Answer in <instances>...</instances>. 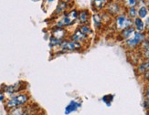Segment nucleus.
I'll return each mask as SVG.
<instances>
[{
  "label": "nucleus",
  "instance_id": "obj_20",
  "mask_svg": "<svg viewBox=\"0 0 149 115\" xmlns=\"http://www.w3.org/2000/svg\"><path fill=\"white\" fill-rule=\"evenodd\" d=\"M106 2L107 0H93V5L97 9H101Z\"/></svg>",
  "mask_w": 149,
  "mask_h": 115
},
{
  "label": "nucleus",
  "instance_id": "obj_25",
  "mask_svg": "<svg viewBox=\"0 0 149 115\" xmlns=\"http://www.w3.org/2000/svg\"><path fill=\"white\" fill-rule=\"evenodd\" d=\"M146 28L149 30V17L146 19Z\"/></svg>",
  "mask_w": 149,
  "mask_h": 115
},
{
  "label": "nucleus",
  "instance_id": "obj_28",
  "mask_svg": "<svg viewBox=\"0 0 149 115\" xmlns=\"http://www.w3.org/2000/svg\"><path fill=\"white\" fill-rule=\"evenodd\" d=\"M146 41H147V42H148V43H149V37H148V39H147V40H146Z\"/></svg>",
  "mask_w": 149,
  "mask_h": 115
},
{
  "label": "nucleus",
  "instance_id": "obj_9",
  "mask_svg": "<svg viewBox=\"0 0 149 115\" xmlns=\"http://www.w3.org/2000/svg\"><path fill=\"white\" fill-rule=\"evenodd\" d=\"M70 39H72L75 42H78V43H81V45L83 43H85L88 39V36L86 35H84L82 32L78 28L76 29L73 33L70 36Z\"/></svg>",
  "mask_w": 149,
  "mask_h": 115
},
{
  "label": "nucleus",
  "instance_id": "obj_16",
  "mask_svg": "<svg viewBox=\"0 0 149 115\" xmlns=\"http://www.w3.org/2000/svg\"><path fill=\"white\" fill-rule=\"evenodd\" d=\"M79 29L82 32V33H83L84 35H86V36H88V37H89L90 35H92V34H93V29L89 27V25H88V24H86V25H81V26H80V28H79Z\"/></svg>",
  "mask_w": 149,
  "mask_h": 115
},
{
  "label": "nucleus",
  "instance_id": "obj_18",
  "mask_svg": "<svg viewBox=\"0 0 149 115\" xmlns=\"http://www.w3.org/2000/svg\"><path fill=\"white\" fill-rule=\"evenodd\" d=\"M93 24H94V27L96 28H101V25H102V18L98 14H95L93 17Z\"/></svg>",
  "mask_w": 149,
  "mask_h": 115
},
{
  "label": "nucleus",
  "instance_id": "obj_8",
  "mask_svg": "<svg viewBox=\"0 0 149 115\" xmlns=\"http://www.w3.org/2000/svg\"><path fill=\"white\" fill-rule=\"evenodd\" d=\"M67 36H68V31L66 28L54 27L52 30H51V37L58 38V39H60V40L66 39Z\"/></svg>",
  "mask_w": 149,
  "mask_h": 115
},
{
  "label": "nucleus",
  "instance_id": "obj_11",
  "mask_svg": "<svg viewBox=\"0 0 149 115\" xmlns=\"http://www.w3.org/2000/svg\"><path fill=\"white\" fill-rule=\"evenodd\" d=\"M81 106V103H79V102H77L76 100H72L69 103V105L66 107L65 109V113L66 114H70L72 113L75 111H77V109L79 108Z\"/></svg>",
  "mask_w": 149,
  "mask_h": 115
},
{
  "label": "nucleus",
  "instance_id": "obj_14",
  "mask_svg": "<svg viewBox=\"0 0 149 115\" xmlns=\"http://www.w3.org/2000/svg\"><path fill=\"white\" fill-rule=\"evenodd\" d=\"M137 69H138V73H142V74L149 71V59L146 61L141 63L140 65L138 66Z\"/></svg>",
  "mask_w": 149,
  "mask_h": 115
},
{
  "label": "nucleus",
  "instance_id": "obj_26",
  "mask_svg": "<svg viewBox=\"0 0 149 115\" xmlns=\"http://www.w3.org/2000/svg\"><path fill=\"white\" fill-rule=\"evenodd\" d=\"M63 1L67 3V2H70V1H72V0H63Z\"/></svg>",
  "mask_w": 149,
  "mask_h": 115
},
{
  "label": "nucleus",
  "instance_id": "obj_23",
  "mask_svg": "<svg viewBox=\"0 0 149 115\" xmlns=\"http://www.w3.org/2000/svg\"><path fill=\"white\" fill-rule=\"evenodd\" d=\"M146 99L149 100V84L146 87Z\"/></svg>",
  "mask_w": 149,
  "mask_h": 115
},
{
  "label": "nucleus",
  "instance_id": "obj_27",
  "mask_svg": "<svg viewBox=\"0 0 149 115\" xmlns=\"http://www.w3.org/2000/svg\"><path fill=\"white\" fill-rule=\"evenodd\" d=\"M52 1H53V0H48V2H49V3H50V2H52Z\"/></svg>",
  "mask_w": 149,
  "mask_h": 115
},
{
  "label": "nucleus",
  "instance_id": "obj_1",
  "mask_svg": "<svg viewBox=\"0 0 149 115\" xmlns=\"http://www.w3.org/2000/svg\"><path fill=\"white\" fill-rule=\"evenodd\" d=\"M31 97L27 91H21L8 97L4 102V107L8 112L18 107H23L31 103Z\"/></svg>",
  "mask_w": 149,
  "mask_h": 115
},
{
  "label": "nucleus",
  "instance_id": "obj_3",
  "mask_svg": "<svg viewBox=\"0 0 149 115\" xmlns=\"http://www.w3.org/2000/svg\"><path fill=\"white\" fill-rule=\"evenodd\" d=\"M78 14H79V11H77L75 9L70 10V12H67V13H64V15L59 19V20H57L55 22L54 27L66 28L67 27L72 26L77 20Z\"/></svg>",
  "mask_w": 149,
  "mask_h": 115
},
{
  "label": "nucleus",
  "instance_id": "obj_2",
  "mask_svg": "<svg viewBox=\"0 0 149 115\" xmlns=\"http://www.w3.org/2000/svg\"><path fill=\"white\" fill-rule=\"evenodd\" d=\"M8 115H40L41 109L34 103H29L23 107H18L8 112Z\"/></svg>",
  "mask_w": 149,
  "mask_h": 115
},
{
  "label": "nucleus",
  "instance_id": "obj_4",
  "mask_svg": "<svg viewBox=\"0 0 149 115\" xmlns=\"http://www.w3.org/2000/svg\"><path fill=\"white\" fill-rule=\"evenodd\" d=\"M24 85H25V83L20 81V82L15 83V84H13V85L5 86V87L1 88V94H4L5 96L8 95V97H10V96L17 94L18 92L26 91H25L26 88L24 87Z\"/></svg>",
  "mask_w": 149,
  "mask_h": 115
},
{
  "label": "nucleus",
  "instance_id": "obj_15",
  "mask_svg": "<svg viewBox=\"0 0 149 115\" xmlns=\"http://www.w3.org/2000/svg\"><path fill=\"white\" fill-rule=\"evenodd\" d=\"M66 8H67V3L64 2L63 0H61V1L59 3V5H58V6H57L56 11H55V14L60 15V14H62V13H65Z\"/></svg>",
  "mask_w": 149,
  "mask_h": 115
},
{
  "label": "nucleus",
  "instance_id": "obj_22",
  "mask_svg": "<svg viewBox=\"0 0 149 115\" xmlns=\"http://www.w3.org/2000/svg\"><path fill=\"white\" fill-rule=\"evenodd\" d=\"M125 1L129 8H134L137 4V0H125Z\"/></svg>",
  "mask_w": 149,
  "mask_h": 115
},
{
  "label": "nucleus",
  "instance_id": "obj_6",
  "mask_svg": "<svg viewBox=\"0 0 149 115\" xmlns=\"http://www.w3.org/2000/svg\"><path fill=\"white\" fill-rule=\"evenodd\" d=\"M146 39V35L143 34V32L134 31V33L131 37H129L126 40V46L130 48H134L139 45H141Z\"/></svg>",
  "mask_w": 149,
  "mask_h": 115
},
{
  "label": "nucleus",
  "instance_id": "obj_21",
  "mask_svg": "<svg viewBox=\"0 0 149 115\" xmlns=\"http://www.w3.org/2000/svg\"><path fill=\"white\" fill-rule=\"evenodd\" d=\"M128 16L130 17V18H135L137 16V11L135 9V8H129L128 10Z\"/></svg>",
  "mask_w": 149,
  "mask_h": 115
},
{
  "label": "nucleus",
  "instance_id": "obj_24",
  "mask_svg": "<svg viewBox=\"0 0 149 115\" xmlns=\"http://www.w3.org/2000/svg\"><path fill=\"white\" fill-rule=\"evenodd\" d=\"M6 96L4 95V94H1V95H0V101H1V102H5L6 101Z\"/></svg>",
  "mask_w": 149,
  "mask_h": 115
},
{
  "label": "nucleus",
  "instance_id": "obj_19",
  "mask_svg": "<svg viewBox=\"0 0 149 115\" xmlns=\"http://www.w3.org/2000/svg\"><path fill=\"white\" fill-rule=\"evenodd\" d=\"M61 41L62 40H60V39L55 38L53 37H50V38H49V45H50L51 48H52V47H59L60 44L61 43Z\"/></svg>",
  "mask_w": 149,
  "mask_h": 115
},
{
  "label": "nucleus",
  "instance_id": "obj_5",
  "mask_svg": "<svg viewBox=\"0 0 149 115\" xmlns=\"http://www.w3.org/2000/svg\"><path fill=\"white\" fill-rule=\"evenodd\" d=\"M58 48H60L62 52H66V51H78L82 48V45L81 43H78L70 39V38H66V39H63L61 41V43Z\"/></svg>",
  "mask_w": 149,
  "mask_h": 115
},
{
  "label": "nucleus",
  "instance_id": "obj_12",
  "mask_svg": "<svg viewBox=\"0 0 149 115\" xmlns=\"http://www.w3.org/2000/svg\"><path fill=\"white\" fill-rule=\"evenodd\" d=\"M134 24V28H135L134 29H136V31L143 32L145 30V23L140 17H135Z\"/></svg>",
  "mask_w": 149,
  "mask_h": 115
},
{
  "label": "nucleus",
  "instance_id": "obj_7",
  "mask_svg": "<svg viewBox=\"0 0 149 115\" xmlns=\"http://www.w3.org/2000/svg\"><path fill=\"white\" fill-rule=\"evenodd\" d=\"M115 25L116 28L122 31L127 28L133 27V21L131 20V18L127 17L125 15H119L115 19Z\"/></svg>",
  "mask_w": 149,
  "mask_h": 115
},
{
  "label": "nucleus",
  "instance_id": "obj_17",
  "mask_svg": "<svg viewBox=\"0 0 149 115\" xmlns=\"http://www.w3.org/2000/svg\"><path fill=\"white\" fill-rule=\"evenodd\" d=\"M147 13H148V10H147V8H146L145 6H142L141 8H139V10L137 11V15L139 16L138 17H140L141 19H143V18L146 17V16H147Z\"/></svg>",
  "mask_w": 149,
  "mask_h": 115
},
{
  "label": "nucleus",
  "instance_id": "obj_10",
  "mask_svg": "<svg viewBox=\"0 0 149 115\" xmlns=\"http://www.w3.org/2000/svg\"><path fill=\"white\" fill-rule=\"evenodd\" d=\"M78 21L80 22L81 25H86L89 22L90 19V13L87 10H81L79 11V14H78Z\"/></svg>",
  "mask_w": 149,
  "mask_h": 115
},
{
  "label": "nucleus",
  "instance_id": "obj_13",
  "mask_svg": "<svg viewBox=\"0 0 149 115\" xmlns=\"http://www.w3.org/2000/svg\"><path fill=\"white\" fill-rule=\"evenodd\" d=\"M134 31H135V29L133 27L127 28L121 31V37L123 38H125V39H128L129 37H131L133 36V34L134 33Z\"/></svg>",
  "mask_w": 149,
  "mask_h": 115
}]
</instances>
